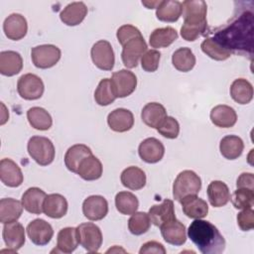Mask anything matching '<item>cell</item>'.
Instances as JSON below:
<instances>
[{
  "instance_id": "6da1fadb",
  "label": "cell",
  "mask_w": 254,
  "mask_h": 254,
  "mask_svg": "<svg viewBox=\"0 0 254 254\" xmlns=\"http://www.w3.org/2000/svg\"><path fill=\"white\" fill-rule=\"evenodd\" d=\"M212 39L230 53L251 54L253 42V14L242 13L214 33Z\"/></svg>"
},
{
  "instance_id": "7a4b0ae2",
  "label": "cell",
  "mask_w": 254,
  "mask_h": 254,
  "mask_svg": "<svg viewBox=\"0 0 254 254\" xmlns=\"http://www.w3.org/2000/svg\"><path fill=\"white\" fill-rule=\"evenodd\" d=\"M188 236L202 254H220L225 249L224 237L207 220H193L189 226Z\"/></svg>"
},
{
  "instance_id": "3957f363",
  "label": "cell",
  "mask_w": 254,
  "mask_h": 254,
  "mask_svg": "<svg viewBox=\"0 0 254 254\" xmlns=\"http://www.w3.org/2000/svg\"><path fill=\"white\" fill-rule=\"evenodd\" d=\"M184 24L181 36L188 42H193L206 32L207 5L202 0H187L182 3Z\"/></svg>"
},
{
  "instance_id": "277c9868",
  "label": "cell",
  "mask_w": 254,
  "mask_h": 254,
  "mask_svg": "<svg viewBox=\"0 0 254 254\" xmlns=\"http://www.w3.org/2000/svg\"><path fill=\"white\" fill-rule=\"evenodd\" d=\"M201 189V180L196 173L190 170L181 172L173 184V196L181 201L189 195H196Z\"/></svg>"
},
{
  "instance_id": "5b68a950",
  "label": "cell",
  "mask_w": 254,
  "mask_h": 254,
  "mask_svg": "<svg viewBox=\"0 0 254 254\" xmlns=\"http://www.w3.org/2000/svg\"><path fill=\"white\" fill-rule=\"evenodd\" d=\"M27 150L30 157L40 166L52 164L56 155L53 142L44 136L31 137L28 141Z\"/></svg>"
},
{
  "instance_id": "8992f818",
  "label": "cell",
  "mask_w": 254,
  "mask_h": 254,
  "mask_svg": "<svg viewBox=\"0 0 254 254\" xmlns=\"http://www.w3.org/2000/svg\"><path fill=\"white\" fill-rule=\"evenodd\" d=\"M62 56L61 50L55 45H40L32 48L31 58L38 68H50L58 64Z\"/></svg>"
},
{
  "instance_id": "52a82bcc",
  "label": "cell",
  "mask_w": 254,
  "mask_h": 254,
  "mask_svg": "<svg viewBox=\"0 0 254 254\" xmlns=\"http://www.w3.org/2000/svg\"><path fill=\"white\" fill-rule=\"evenodd\" d=\"M78 243L88 252H97L102 244V233L100 228L92 223H81L76 227Z\"/></svg>"
},
{
  "instance_id": "ba28073f",
  "label": "cell",
  "mask_w": 254,
  "mask_h": 254,
  "mask_svg": "<svg viewBox=\"0 0 254 254\" xmlns=\"http://www.w3.org/2000/svg\"><path fill=\"white\" fill-rule=\"evenodd\" d=\"M45 85L41 77L34 73H26L20 76L17 82L19 95L26 100H36L42 97Z\"/></svg>"
},
{
  "instance_id": "9c48e42d",
  "label": "cell",
  "mask_w": 254,
  "mask_h": 254,
  "mask_svg": "<svg viewBox=\"0 0 254 254\" xmlns=\"http://www.w3.org/2000/svg\"><path fill=\"white\" fill-rule=\"evenodd\" d=\"M91 60L95 66L102 70H111L115 64L114 52L108 41L100 40L96 42L90 50Z\"/></svg>"
},
{
  "instance_id": "30bf717a",
  "label": "cell",
  "mask_w": 254,
  "mask_h": 254,
  "mask_svg": "<svg viewBox=\"0 0 254 254\" xmlns=\"http://www.w3.org/2000/svg\"><path fill=\"white\" fill-rule=\"evenodd\" d=\"M147 44L143 36L135 37L129 40L122 49L121 59L127 68H134L138 65L139 60L147 52Z\"/></svg>"
},
{
  "instance_id": "8fae6325",
  "label": "cell",
  "mask_w": 254,
  "mask_h": 254,
  "mask_svg": "<svg viewBox=\"0 0 254 254\" xmlns=\"http://www.w3.org/2000/svg\"><path fill=\"white\" fill-rule=\"evenodd\" d=\"M111 83L116 98H123L133 93L137 86V77L128 69H120L112 73Z\"/></svg>"
},
{
  "instance_id": "7c38bea8",
  "label": "cell",
  "mask_w": 254,
  "mask_h": 254,
  "mask_svg": "<svg viewBox=\"0 0 254 254\" xmlns=\"http://www.w3.org/2000/svg\"><path fill=\"white\" fill-rule=\"evenodd\" d=\"M26 231L30 240L39 246L47 245L54 236L52 225L41 218H36L29 222Z\"/></svg>"
},
{
  "instance_id": "4fadbf2b",
  "label": "cell",
  "mask_w": 254,
  "mask_h": 254,
  "mask_svg": "<svg viewBox=\"0 0 254 254\" xmlns=\"http://www.w3.org/2000/svg\"><path fill=\"white\" fill-rule=\"evenodd\" d=\"M2 236L5 245L11 252H17L25 244V229L20 222L4 224Z\"/></svg>"
},
{
  "instance_id": "5bb4252c",
  "label": "cell",
  "mask_w": 254,
  "mask_h": 254,
  "mask_svg": "<svg viewBox=\"0 0 254 254\" xmlns=\"http://www.w3.org/2000/svg\"><path fill=\"white\" fill-rule=\"evenodd\" d=\"M82 212L89 220H101L108 213V202L102 195H90L82 202Z\"/></svg>"
},
{
  "instance_id": "9a60e30c",
  "label": "cell",
  "mask_w": 254,
  "mask_h": 254,
  "mask_svg": "<svg viewBox=\"0 0 254 254\" xmlns=\"http://www.w3.org/2000/svg\"><path fill=\"white\" fill-rule=\"evenodd\" d=\"M138 154L144 162L148 164H155L163 159L165 147L160 140L154 137L147 138L140 143L138 147Z\"/></svg>"
},
{
  "instance_id": "2e32d148",
  "label": "cell",
  "mask_w": 254,
  "mask_h": 254,
  "mask_svg": "<svg viewBox=\"0 0 254 254\" xmlns=\"http://www.w3.org/2000/svg\"><path fill=\"white\" fill-rule=\"evenodd\" d=\"M1 182L9 188H18L24 181L20 167L11 159L4 158L0 162Z\"/></svg>"
},
{
  "instance_id": "e0dca14e",
  "label": "cell",
  "mask_w": 254,
  "mask_h": 254,
  "mask_svg": "<svg viewBox=\"0 0 254 254\" xmlns=\"http://www.w3.org/2000/svg\"><path fill=\"white\" fill-rule=\"evenodd\" d=\"M3 31L9 40L19 41L23 39L28 32V24L26 18L18 13L9 15L4 20Z\"/></svg>"
},
{
  "instance_id": "ac0fdd59",
  "label": "cell",
  "mask_w": 254,
  "mask_h": 254,
  "mask_svg": "<svg viewBox=\"0 0 254 254\" xmlns=\"http://www.w3.org/2000/svg\"><path fill=\"white\" fill-rule=\"evenodd\" d=\"M164 240L172 245L181 246L187 241L186 226L177 218L160 226Z\"/></svg>"
},
{
  "instance_id": "d6986e66",
  "label": "cell",
  "mask_w": 254,
  "mask_h": 254,
  "mask_svg": "<svg viewBox=\"0 0 254 254\" xmlns=\"http://www.w3.org/2000/svg\"><path fill=\"white\" fill-rule=\"evenodd\" d=\"M149 217L151 223L160 227L161 225L176 218L175 206L172 199L166 198L160 204H155L149 209Z\"/></svg>"
},
{
  "instance_id": "ffe728a7",
  "label": "cell",
  "mask_w": 254,
  "mask_h": 254,
  "mask_svg": "<svg viewBox=\"0 0 254 254\" xmlns=\"http://www.w3.org/2000/svg\"><path fill=\"white\" fill-rule=\"evenodd\" d=\"M107 123L111 130L115 132L129 131L134 125L133 113L126 108H117L107 116Z\"/></svg>"
},
{
  "instance_id": "44dd1931",
  "label": "cell",
  "mask_w": 254,
  "mask_h": 254,
  "mask_svg": "<svg viewBox=\"0 0 254 254\" xmlns=\"http://www.w3.org/2000/svg\"><path fill=\"white\" fill-rule=\"evenodd\" d=\"M67 201L60 193L48 194L44 200L43 212L51 218H62L67 212Z\"/></svg>"
},
{
  "instance_id": "7402d4cb",
  "label": "cell",
  "mask_w": 254,
  "mask_h": 254,
  "mask_svg": "<svg viewBox=\"0 0 254 254\" xmlns=\"http://www.w3.org/2000/svg\"><path fill=\"white\" fill-rule=\"evenodd\" d=\"M23 68V59L15 51H3L0 53V72L5 76L18 74Z\"/></svg>"
},
{
  "instance_id": "603a6c76",
  "label": "cell",
  "mask_w": 254,
  "mask_h": 254,
  "mask_svg": "<svg viewBox=\"0 0 254 254\" xmlns=\"http://www.w3.org/2000/svg\"><path fill=\"white\" fill-rule=\"evenodd\" d=\"M210 120L212 124L219 128H230L235 125L237 121V114L232 107L220 104L211 109Z\"/></svg>"
},
{
  "instance_id": "cb8c5ba5",
  "label": "cell",
  "mask_w": 254,
  "mask_h": 254,
  "mask_svg": "<svg viewBox=\"0 0 254 254\" xmlns=\"http://www.w3.org/2000/svg\"><path fill=\"white\" fill-rule=\"evenodd\" d=\"M46 196L47 194L43 190L36 187L29 188L23 193L21 199L24 209L33 214H41Z\"/></svg>"
},
{
  "instance_id": "d4e9b609",
  "label": "cell",
  "mask_w": 254,
  "mask_h": 254,
  "mask_svg": "<svg viewBox=\"0 0 254 254\" xmlns=\"http://www.w3.org/2000/svg\"><path fill=\"white\" fill-rule=\"evenodd\" d=\"M180 202L182 204L183 212L190 218H203L208 213V205L206 201L196 195L186 196Z\"/></svg>"
},
{
  "instance_id": "484cf974",
  "label": "cell",
  "mask_w": 254,
  "mask_h": 254,
  "mask_svg": "<svg viewBox=\"0 0 254 254\" xmlns=\"http://www.w3.org/2000/svg\"><path fill=\"white\" fill-rule=\"evenodd\" d=\"M166 108L158 102L147 103L141 112L142 121L151 128L157 129L167 117Z\"/></svg>"
},
{
  "instance_id": "4316f807",
  "label": "cell",
  "mask_w": 254,
  "mask_h": 254,
  "mask_svg": "<svg viewBox=\"0 0 254 254\" xmlns=\"http://www.w3.org/2000/svg\"><path fill=\"white\" fill-rule=\"evenodd\" d=\"M87 15V7L83 2H72L60 13L61 21L67 26L79 25Z\"/></svg>"
},
{
  "instance_id": "83f0119b",
  "label": "cell",
  "mask_w": 254,
  "mask_h": 254,
  "mask_svg": "<svg viewBox=\"0 0 254 254\" xmlns=\"http://www.w3.org/2000/svg\"><path fill=\"white\" fill-rule=\"evenodd\" d=\"M92 155V151L84 144H75L69 147L64 155V165L72 173H77L78 167L83 159Z\"/></svg>"
},
{
  "instance_id": "f1b7e54d",
  "label": "cell",
  "mask_w": 254,
  "mask_h": 254,
  "mask_svg": "<svg viewBox=\"0 0 254 254\" xmlns=\"http://www.w3.org/2000/svg\"><path fill=\"white\" fill-rule=\"evenodd\" d=\"M22 201L6 197L0 200V222L3 224L17 221L23 212Z\"/></svg>"
},
{
  "instance_id": "f546056e",
  "label": "cell",
  "mask_w": 254,
  "mask_h": 254,
  "mask_svg": "<svg viewBox=\"0 0 254 254\" xmlns=\"http://www.w3.org/2000/svg\"><path fill=\"white\" fill-rule=\"evenodd\" d=\"M207 196L213 207H221L230 200V192L227 185L222 181H212L207 187Z\"/></svg>"
},
{
  "instance_id": "4dcf8cb0",
  "label": "cell",
  "mask_w": 254,
  "mask_h": 254,
  "mask_svg": "<svg viewBox=\"0 0 254 254\" xmlns=\"http://www.w3.org/2000/svg\"><path fill=\"white\" fill-rule=\"evenodd\" d=\"M122 185L132 190H138L146 185V174L145 172L135 166H131L123 170L120 176Z\"/></svg>"
},
{
  "instance_id": "1f68e13d",
  "label": "cell",
  "mask_w": 254,
  "mask_h": 254,
  "mask_svg": "<svg viewBox=\"0 0 254 254\" xmlns=\"http://www.w3.org/2000/svg\"><path fill=\"white\" fill-rule=\"evenodd\" d=\"M102 164L99 159L94 155H90L81 161L76 174L84 181H95L102 176Z\"/></svg>"
},
{
  "instance_id": "d6a6232c",
  "label": "cell",
  "mask_w": 254,
  "mask_h": 254,
  "mask_svg": "<svg viewBox=\"0 0 254 254\" xmlns=\"http://www.w3.org/2000/svg\"><path fill=\"white\" fill-rule=\"evenodd\" d=\"M78 244L76 228L64 227L58 233L57 249H55V251L61 253H71L77 248Z\"/></svg>"
},
{
  "instance_id": "836d02e7",
  "label": "cell",
  "mask_w": 254,
  "mask_h": 254,
  "mask_svg": "<svg viewBox=\"0 0 254 254\" xmlns=\"http://www.w3.org/2000/svg\"><path fill=\"white\" fill-rule=\"evenodd\" d=\"M244 143L242 139L236 135H227L220 140L219 151L227 160H235L239 158L243 152Z\"/></svg>"
},
{
  "instance_id": "e575fe53",
  "label": "cell",
  "mask_w": 254,
  "mask_h": 254,
  "mask_svg": "<svg viewBox=\"0 0 254 254\" xmlns=\"http://www.w3.org/2000/svg\"><path fill=\"white\" fill-rule=\"evenodd\" d=\"M182 2L163 0L157 7L156 16L162 22L173 23L179 20L182 16Z\"/></svg>"
},
{
  "instance_id": "d590c367",
  "label": "cell",
  "mask_w": 254,
  "mask_h": 254,
  "mask_svg": "<svg viewBox=\"0 0 254 254\" xmlns=\"http://www.w3.org/2000/svg\"><path fill=\"white\" fill-rule=\"evenodd\" d=\"M230 96L239 104H247L253 98V86L245 78H237L230 85Z\"/></svg>"
},
{
  "instance_id": "8d00e7d4",
  "label": "cell",
  "mask_w": 254,
  "mask_h": 254,
  "mask_svg": "<svg viewBox=\"0 0 254 254\" xmlns=\"http://www.w3.org/2000/svg\"><path fill=\"white\" fill-rule=\"evenodd\" d=\"M178 39V32L172 27L155 29L149 38V44L152 48H167Z\"/></svg>"
},
{
  "instance_id": "74e56055",
  "label": "cell",
  "mask_w": 254,
  "mask_h": 254,
  "mask_svg": "<svg viewBox=\"0 0 254 254\" xmlns=\"http://www.w3.org/2000/svg\"><path fill=\"white\" fill-rule=\"evenodd\" d=\"M27 119L30 125L40 131L49 130L53 125L51 114L43 107L35 106L27 111Z\"/></svg>"
},
{
  "instance_id": "f35d334b",
  "label": "cell",
  "mask_w": 254,
  "mask_h": 254,
  "mask_svg": "<svg viewBox=\"0 0 254 254\" xmlns=\"http://www.w3.org/2000/svg\"><path fill=\"white\" fill-rule=\"evenodd\" d=\"M172 64L179 71L188 72L195 65V57L190 48H180L173 54Z\"/></svg>"
},
{
  "instance_id": "ab89813d",
  "label": "cell",
  "mask_w": 254,
  "mask_h": 254,
  "mask_svg": "<svg viewBox=\"0 0 254 254\" xmlns=\"http://www.w3.org/2000/svg\"><path fill=\"white\" fill-rule=\"evenodd\" d=\"M115 206L120 213L131 215L137 211L139 200L137 196L130 191H119L115 195Z\"/></svg>"
},
{
  "instance_id": "60d3db41",
  "label": "cell",
  "mask_w": 254,
  "mask_h": 254,
  "mask_svg": "<svg viewBox=\"0 0 254 254\" xmlns=\"http://www.w3.org/2000/svg\"><path fill=\"white\" fill-rule=\"evenodd\" d=\"M116 99L111 79L103 78L99 81L95 91H94V100L100 106H107L114 102Z\"/></svg>"
},
{
  "instance_id": "b9f144b4",
  "label": "cell",
  "mask_w": 254,
  "mask_h": 254,
  "mask_svg": "<svg viewBox=\"0 0 254 254\" xmlns=\"http://www.w3.org/2000/svg\"><path fill=\"white\" fill-rule=\"evenodd\" d=\"M151 226L149 214L143 211H136L131 214L128 220V229L134 235H142L146 233Z\"/></svg>"
},
{
  "instance_id": "7bdbcfd3",
  "label": "cell",
  "mask_w": 254,
  "mask_h": 254,
  "mask_svg": "<svg viewBox=\"0 0 254 254\" xmlns=\"http://www.w3.org/2000/svg\"><path fill=\"white\" fill-rule=\"evenodd\" d=\"M201 51L210 59L215 61H225L230 58L231 53L217 44L212 38H206L200 45Z\"/></svg>"
},
{
  "instance_id": "ee69618b",
  "label": "cell",
  "mask_w": 254,
  "mask_h": 254,
  "mask_svg": "<svg viewBox=\"0 0 254 254\" xmlns=\"http://www.w3.org/2000/svg\"><path fill=\"white\" fill-rule=\"evenodd\" d=\"M233 206L237 209L252 208L254 203V190L249 189H237L230 196Z\"/></svg>"
},
{
  "instance_id": "f6af8a7d",
  "label": "cell",
  "mask_w": 254,
  "mask_h": 254,
  "mask_svg": "<svg viewBox=\"0 0 254 254\" xmlns=\"http://www.w3.org/2000/svg\"><path fill=\"white\" fill-rule=\"evenodd\" d=\"M157 131L165 138L175 139L180 133V124L174 117L167 116L157 128Z\"/></svg>"
},
{
  "instance_id": "bcb514c9",
  "label": "cell",
  "mask_w": 254,
  "mask_h": 254,
  "mask_svg": "<svg viewBox=\"0 0 254 254\" xmlns=\"http://www.w3.org/2000/svg\"><path fill=\"white\" fill-rule=\"evenodd\" d=\"M161 53L157 50H148L141 58V66L145 71L154 72L159 67Z\"/></svg>"
},
{
  "instance_id": "7dc6e473",
  "label": "cell",
  "mask_w": 254,
  "mask_h": 254,
  "mask_svg": "<svg viewBox=\"0 0 254 254\" xmlns=\"http://www.w3.org/2000/svg\"><path fill=\"white\" fill-rule=\"evenodd\" d=\"M139 36H142L140 30L138 28H136L135 26H132V25H123L116 32L117 40H118L119 44L122 47L129 40H131V39H133L135 37H139Z\"/></svg>"
},
{
  "instance_id": "c3c4849f",
  "label": "cell",
  "mask_w": 254,
  "mask_h": 254,
  "mask_svg": "<svg viewBox=\"0 0 254 254\" xmlns=\"http://www.w3.org/2000/svg\"><path fill=\"white\" fill-rule=\"evenodd\" d=\"M237 224L243 231H249L254 228V211L252 208L242 209L237 214Z\"/></svg>"
},
{
  "instance_id": "681fc988",
  "label": "cell",
  "mask_w": 254,
  "mask_h": 254,
  "mask_svg": "<svg viewBox=\"0 0 254 254\" xmlns=\"http://www.w3.org/2000/svg\"><path fill=\"white\" fill-rule=\"evenodd\" d=\"M140 254H146V253H156V254H165L166 249L163 246L162 243L158 241H148L144 243L139 250Z\"/></svg>"
},
{
  "instance_id": "f907efd6",
  "label": "cell",
  "mask_w": 254,
  "mask_h": 254,
  "mask_svg": "<svg viewBox=\"0 0 254 254\" xmlns=\"http://www.w3.org/2000/svg\"><path fill=\"white\" fill-rule=\"evenodd\" d=\"M237 189H249L254 190V175L252 173H242L236 182Z\"/></svg>"
},
{
  "instance_id": "816d5d0a",
  "label": "cell",
  "mask_w": 254,
  "mask_h": 254,
  "mask_svg": "<svg viewBox=\"0 0 254 254\" xmlns=\"http://www.w3.org/2000/svg\"><path fill=\"white\" fill-rule=\"evenodd\" d=\"M161 1H142V4L145 5L148 9H153V8H156L159 6Z\"/></svg>"
}]
</instances>
